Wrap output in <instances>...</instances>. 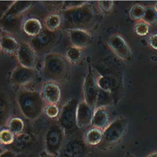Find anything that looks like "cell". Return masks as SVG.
<instances>
[{
  "mask_svg": "<svg viewBox=\"0 0 157 157\" xmlns=\"http://www.w3.org/2000/svg\"><path fill=\"white\" fill-rule=\"evenodd\" d=\"M147 157H157V151L150 153L149 155L147 156Z\"/></svg>",
  "mask_w": 157,
  "mask_h": 157,
  "instance_id": "60d3db41",
  "label": "cell"
},
{
  "mask_svg": "<svg viewBox=\"0 0 157 157\" xmlns=\"http://www.w3.org/2000/svg\"><path fill=\"white\" fill-rule=\"evenodd\" d=\"M62 21L61 15L58 12H55L51 13L45 17L44 24L45 28L51 31H57L61 28Z\"/></svg>",
  "mask_w": 157,
  "mask_h": 157,
  "instance_id": "cb8c5ba5",
  "label": "cell"
},
{
  "mask_svg": "<svg viewBox=\"0 0 157 157\" xmlns=\"http://www.w3.org/2000/svg\"><path fill=\"white\" fill-rule=\"evenodd\" d=\"M69 63L66 58L59 53L47 54L44 58L42 67L44 77L50 82H64L69 75Z\"/></svg>",
  "mask_w": 157,
  "mask_h": 157,
  "instance_id": "7a4b0ae2",
  "label": "cell"
},
{
  "mask_svg": "<svg viewBox=\"0 0 157 157\" xmlns=\"http://www.w3.org/2000/svg\"><path fill=\"white\" fill-rule=\"evenodd\" d=\"M61 15L63 19L61 28L67 31L81 29L88 31L98 20L94 8L89 2L78 7L64 9Z\"/></svg>",
  "mask_w": 157,
  "mask_h": 157,
  "instance_id": "6da1fadb",
  "label": "cell"
},
{
  "mask_svg": "<svg viewBox=\"0 0 157 157\" xmlns=\"http://www.w3.org/2000/svg\"><path fill=\"white\" fill-rule=\"evenodd\" d=\"M23 15H4L1 17V29L8 33H17L23 29Z\"/></svg>",
  "mask_w": 157,
  "mask_h": 157,
  "instance_id": "2e32d148",
  "label": "cell"
},
{
  "mask_svg": "<svg viewBox=\"0 0 157 157\" xmlns=\"http://www.w3.org/2000/svg\"><path fill=\"white\" fill-rule=\"evenodd\" d=\"M7 128L10 130L15 136L24 132L25 123L20 117H12L7 121Z\"/></svg>",
  "mask_w": 157,
  "mask_h": 157,
  "instance_id": "d4e9b609",
  "label": "cell"
},
{
  "mask_svg": "<svg viewBox=\"0 0 157 157\" xmlns=\"http://www.w3.org/2000/svg\"><path fill=\"white\" fill-rule=\"evenodd\" d=\"M1 157H18V154L10 150L7 149L1 152Z\"/></svg>",
  "mask_w": 157,
  "mask_h": 157,
  "instance_id": "74e56055",
  "label": "cell"
},
{
  "mask_svg": "<svg viewBox=\"0 0 157 157\" xmlns=\"http://www.w3.org/2000/svg\"><path fill=\"white\" fill-rule=\"evenodd\" d=\"M86 157H96V156L94 154V153H91V152H90Z\"/></svg>",
  "mask_w": 157,
  "mask_h": 157,
  "instance_id": "b9f144b4",
  "label": "cell"
},
{
  "mask_svg": "<svg viewBox=\"0 0 157 157\" xmlns=\"http://www.w3.org/2000/svg\"><path fill=\"white\" fill-rule=\"evenodd\" d=\"M17 103L21 114L29 120L37 119L44 110V99L36 91L23 90L18 93Z\"/></svg>",
  "mask_w": 157,
  "mask_h": 157,
  "instance_id": "3957f363",
  "label": "cell"
},
{
  "mask_svg": "<svg viewBox=\"0 0 157 157\" xmlns=\"http://www.w3.org/2000/svg\"><path fill=\"white\" fill-rule=\"evenodd\" d=\"M33 6L32 1H15L4 15H21ZM3 15V16H4ZM2 16V17H3Z\"/></svg>",
  "mask_w": 157,
  "mask_h": 157,
  "instance_id": "603a6c76",
  "label": "cell"
},
{
  "mask_svg": "<svg viewBox=\"0 0 157 157\" xmlns=\"http://www.w3.org/2000/svg\"><path fill=\"white\" fill-rule=\"evenodd\" d=\"M21 157H39L37 156L36 155H32V154H29V153H24Z\"/></svg>",
  "mask_w": 157,
  "mask_h": 157,
  "instance_id": "ab89813d",
  "label": "cell"
},
{
  "mask_svg": "<svg viewBox=\"0 0 157 157\" xmlns=\"http://www.w3.org/2000/svg\"><path fill=\"white\" fill-rule=\"evenodd\" d=\"M35 75L34 69L25 67L20 65L13 70L10 78L12 83L15 85L23 86L31 83L34 80Z\"/></svg>",
  "mask_w": 157,
  "mask_h": 157,
  "instance_id": "4fadbf2b",
  "label": "cell"
},
{
  "mask_svg": "<svg viewBox=\"0 0 157 157\" xmlns=\"http://www.w3.org/2000/svg\"><path fill=\"white\" fill-rule=\"evenodd\" d=\"M150 45L155 50H157V34L151 35L148 39Z\"/></svg>",
  "mask_w": 157,
  "mask_h": 157,
  "instance_id": "8d00e7d4",
  "label": "cell"
},
{
  "mask_svg": "<svg viewBox=\"0 0 157 157\" xmlns=\"http://www.w3.org/2000/svg\"><path fill=\"white\" fill-rule=\"evenodd\" d=\"M145 12V7L141 4H136L133 6L130 10V16L134 20L140 21L144 17Z\"/></svg>",
  "mask_w": 157,
  "mask_h": 157,
  "instance_id": "f546056e",
  "label": "cell"
},
{
  "mask_svg": "<svg viewBox=\"0 0 157 157\" xmlns=\"http://www.w3.org/2000/svg\"><path fill=\"white\" fill-rule=\"evenodd\" d=\"M107 45L118 58L125 61L131 59L132 54L130 48L121 35L118 34L112 35L108 39Z\"/></svg>",
  "mask_w": 157,
  "mask_h": 157,
  "instance_id": "8fae6325",
  "label": "cell"
},
{
  "mask_svg": "<svg viewBox=\"0 0 157 157\" xmlns=\"http://www.w3.org/2000/svg\"><path fill=\"white\" fill-rule=\"evenodd\" d=\"M20 44L13 37L4 34L1 35V48L2 52L9 54L16 53Z\"/></svg>",
  "mask_w": 157,
  "mask_h": 157,
  "instance_id": "ffe728a7",
  "label": "cell"
},
{
  "mask_svg": "<svg viewBox=\"0 0 157 157\" xmlns=\"http://www.w3.org/2000/svg\"><path fill=\"white\" fill-rule=\"evenodd\" d=\"M9 105L7 100L4 98L2 94L1 96V105H0V118L1 123L2 124L5 121H6L8 118L9 112Z\"/></svg>",
  "mask_w": 157,
  "mask_h": 157,
  "instance_id": "4dcf8cb0",
  "label": "cell"
},
{
  "mask_svg": "<svg viewBox=\"0 0 157 157\" xmlns=\"http://www.w3.org/2000/svg\"><path fill=\"white\" fill-rule=\"evenodd\" d=\"M68 33L72 46L82 49L88 46L91 42V36L88 31L72 29L68 31Z\"/></svg>",
  "mask_w": 157,
  "mask_h": 157,
  "instance_id": "ac0fdd59",
  "label": "cell"
},
{
  "mask_svg": "<svg viewBox=\"0 0 157 157\" xmlns=\"http://www.w3.org/2000/svg\"><path fill=\"white\" fill-rule=\"evenodd\" d=\"M98 4L101 11L105 14L110 13L114 6V2L112 1H99L98 2Z\"/></svg>",
  "mask_w": 157,
  "mask_h": 157,
  "instance_id": "e575fe53",
  "label": "cell"
},
{
  "mask_svg": "<svg viewBox=\"0 0 157 157\" xmlns=\"http://www.w3.org/2000/svg\"><path fill=\"white\" fill-rule=\"evenodd\" d=\"M116 58H108L95 64L94 66L97 73L105 75L112 83L116 93V103L118 102L124 92L122 67Z\"/></svg>",
  "mask_w": 157,
  "mask_h": 157,
  "instance_id": "277c9868",
  "label": "cell"
},
{
  "mask_svg": "<svg viewBox=\"0 0 157 157\" xmlns=\"http://www.w3.org/2000/svg\"><path fill=\"white\" fill-rule=\"evenodd\" d=\"M16 55L20 66L33 69L36 68L37 55L29 43L20 42Z\"/></svg>",
  "mask_w": 157,
  "mask_h": 157,
  "instance_id": "7c38bea8",
  "label": "cell"
},
{
  "mask_svg": "<svg viewBox=\"0 0 157 157\" xmlns=\"http://www.w3.org/2000/svg\"><path fill=\"white\" fill-rule=\"evenodd\" d=\"M40 2L52 13L57 12L58 10L62 11L64 4V1H40Z\"/></svg>",
  "mask_w": 157,
  "mask_h": 157,
  "instance_id": "1f68e13d",
  "label": "cell"
},
{
  "mask_svg": "<svg viewBox=\"0 0 157 157\" xmlns=\"http://www.w3.org/2000/svg\"><path fill=\"white\" fill-rule=\"evenodd\" d=\"M66 132L56 121L47 128L44 136L45 150L57 157L66 142Z\"/></svg>",
  "mask_w": 157,
  "mask_h": 157,
  "instance_id": "52a82bcc",
  "label": "cell"
},
{
  "mask_svg": "<svg viewBox=\"0 0 157 157\" xmlns=\"http://www.w3.org/2000/svg\"><path fill=\"white\" fill-rule=\"evenodd\" d=\"M109 123V115L105 107L96 108L94 111L91 125L104 130Z\"/></svg>",
  "mask_w": 157,
  "mask_h": 157,
  "instance_id": "d6986e66",
  "label": "cell"
},
{
  "mask_svg": "<svg viewBox=\"0 0 157 157\" xmlns=\"http://www.w3.org/2000/svg\"><path fill=\"white\" fill-rule=\"evenodd\" d=\"M34 143V137L29 133L23 132L15 136L14 142L10 145V150L15 153H27L29 148L32 147Z\"/></svg>",
  "mask_w": 157,
  "mask_h": 157,
  "instance_id": "9a60e30c",
  "label": "cell"
},
{
  "mask_svg": "<svg viewBox=\"0 0 157 157\" xmlns=\"http://www.w3.org/2000/svg\"><path fill=\"white\" fill-rule=\"evenodd\" d=\"M142 20L148 25H154L157 21V11L152 6L145 7V12Z\"/></svg>",
  "mask_w": 157,
  "mask_h": 157,
  "instance_id": "f1b7e54d",
  "label": "cell"
},
{
  "mask_svg": "<svg viewBox=\"0 0 157 157\" xmlns=\"http://www.w3.org/2000/svg\"><path fill=\"white\" fill-rule=\"evenodd\" d=\"M125 157H134L131 153H129V152H128L125 156Z\"/></svg>",
  "mask_w": 157,
  "mask_h": 157,
  "instance_id": "7bdbcfd3",
  "label": "cell"
},
{
  "mask_svg": "<svg viewBox=\"0 0 157 157\" xmlns=\"http://www.w3.org/2000/svg\"><path fill=\"white\" fill-rule=\"evenodd\" d=\"M62 33L59 30L51 31L45 28L36 36L33 37L29 44L37 55L47 53L61 40Z\"/></svg>",
  "mask_w": 157,
  "mask_h": 157,
  "instance_id": "8992f818",
  "label": "cell"
},
{
  "mask_svg": "<svg viewBox=\"0 0 157 157\" xmlns=\"http://www.w3.org/2000/svg\"><path fill=\"white\" fill-rule=\"evenodd\" d=\"M115 103L112 95L107 91L99 90L98 98L97 99L96 108L105 107L108 105H110Z\"/></svg>",
  "mask_w": 157,
  "mask_h": 157,
  "instance_id": "4316f807",
  "label": "cell"
},
{
  "mask_svg": "<svg viewBox=\"0 0 157 157\" xmlns=\"http://www.w3.org/2000/svg\"><path fill=\"white\" fill-rule=\"evenodd\" d=\"M103 138V130L93 127L88 129L84 135V141L87 145L98 146Z\"/></svg>",
  "mask_w": 157,
  "mask_h": 157,
  "instance_id": "44dd1931",
  "label": "cell"
},
{
  "mask_svg": "<svg viewBox=\"0 0 157 157\" xmlns=\"http://www.w3.org/2000/svg\"><path fill=\"white\" fill-rule=\"evenodd\" d=\"M86 145L77 137L66 140L58 157H86L90 153Z\"/></svg>",
  "mask_w": 157,
  "mask_h": 157,
  "instance_id": "9c48e42d",
  "label": "cell"
},
{
  "mask_svg": "<svg viewBox=\"0 0 157 157\" xmlns=\"http://www.w3.org/2000/svg\"><path fill=\"white\" fill-rule=\"evenodd\" d=\"M41 94L44 100L52 104H57L61 97V91L59 85L50 81L44 83Z\"/></svg>",
  "mask_w": 157,
  "mask_h": 157,
  "instance_id": "e0dca14e",
  "label": "cell"
},
{
  "mask_svg": "<svg viewBox=\"0 0 157 157\" xmlns=\"http://www.w3.org/2000/svg\"><path fill=\"white\" fill-rule=\"evenodd\" d=\"M77 99L72 98L62 107L57 121L64 130L66 134L74 132L78 127L77 124Z\"/></svg>",
  "mask_w": 157,
  "mask_h": 157,
  "instance_id": "ba28073f",
  "label": "cell"
},
{
  "mask_svg": "<svg viewBox=\"0 0 157 157\" xmlns=\"http://www.w3.org/2000/svg\"><path fill=\"white\" fill-rule=\"evenodd\" d=\"M89 2L88 1H64V4L63 10L67 9H71V8H75L78 7L82 6H83Z\"/></svg>",
  "mask_w": 157,
  "mask_h": 157,
  "instance_id": "d590c367",
  "label": "cell"
},
{
  "mask_svg": "<svg viewBox=\"0 0 157 157\" xmlns=\"http://www.w3.org/2000/svg\"><path fill=\"white\" fill-rule=\"evenodd\" d=\"M60 110L56 104H49L45 107L44 112L45 115L51 119L58 118L60 113Z\"/></svg>",
  "mask_w": 157,
  "mask_h": 157,
  "instance_id": "d6a6232c",
  "label": "cell"
},
{
  "mask_svg": "<svg viewBox=\"0 0 157 157\" xmlns=\"http://www.w3.org/2000/svg\"><path fill=\"white\" fill-rule=\"evenodd\" d=\"M94 110L85 101L78 102L77 109V124L78 128H83L91 124Z\"/></svg>",
  "mask_w": 157,
  "mask_h": 157,
  "instance_id": "5bb4252c",
  "label": "cell"
},
{
  "mask_svg": "<svg viewBox=\"0 0 157 157\" xmlns=\"http://www.w3.org/2000/svg\"><path fill=\"white\" fill-rule=\"evenodd\" d=\"M15 135L8 128L2 129L0 132L1 144L5 146L11 145L15 141Z\"/></svg>",
  "mask_w": 157,
  "mask_h": 157,
  "instance_id": "83f0119b",
  "label": "cell"
},
{
  "mask_svg": "<svg viewBox=\"0 0 157 157\" xmlns=\"http://www.w3.org/2000/svg\"><path fill=\"white\" fill-rule=\"evenodd\" d=\"M128 121L125 117H118L110 123L103 130V138L98 147L105 149L117 145L124 136Z\"/></svg>",
  "mask_w": 157,
  "mask_h": 157,
  "instance_id": "5b68a950",
  "label": "cell"
},
{
  "mask_svg": "<svg viewBox=\"0 0 157 157\" xmlns=\"http://www.w3.org/2000/svg\"><path fill=\"white\" fill-rule=\"evenodd\" d=\"M83 57V52L82 48L71 46L67 49L66 58L70 63L76 64L78 63Z\"/></svg>",
  "mask_w": 157,
  "mask_h": 157,
  "instance_id": "484cf974",
  "label": "cell"
},
{
  "mask_svg": "<svg viewBox=\"0 0 157 157\" xmlns=\"http://www.w3.org/2000/svg\"><path fill=\"white\" fill-rule=\"evenodd\" d=\"M155 9H156V10L157 11V3L156 4V5H155Z\"/></svg>",
  "mask_w": 157,
  "mask_h": 157,
  "instance_id": "ee69618b",
  "label": "cell"
},
{
  "mask_svg": "<svg viewBox=\"0 0 157 157\" xmlns=\"http://www.w3.org/2000/svg\"><path fill=\"white\" fill-rule=\"evenodd\" d=\"M134 31L139 36H145L149 32V25L143 20L139 21L134 26Z\"/></svg>",
  "mask_w": 157,
  "mask_h": 157,
  "instance_id": "836d02e7",
  "label": "cell"
},
{
  "mask_svg": "<svg viewBox=\"0 0 157 157\" xmlns=\"http://www.w3.org/2000/svg\"><path fill=\"white\" fill-rule=\"evenodd\" d=\"M83 90L84 101L95 110L100 89L98 85L96 76L90 66H89L88 74L83 82Z\"/></svg>",
  "mask_w": 157,
  "mask_h": 157,
  "instance_id": "30bf717a",
  "label": "cell"
},
{
  "mask_svg": "<svg viewBox=\"0 0 157 157\" xmlns=\"http://www.w3.org/2000/svg\"><path fill=\"white\" fill-rule=\"evenodd\" d=\"M43 29L40 21L34 18H28L24 21L23 25V31L28 36L33 37L38 35Z\"/></svg>",
  "mask_w": 157,
  "mask_h": 157,
  "instance_id": "7402d4cb",
  "label": "cell"
},
{
  "mask_svg": "<svg viewBox=\"0 0 157 157\" xmlns=\"http://www.w3.org/2000/svg\"><path fill=\"white\" fill-rule=\"evenodd\" d=\"M39 157H57V156L53 154H51V153L47 152V151H45V150H44L39 153Z\"/></svg>",
  "mask_w": 157,
  "mask_h": 157,
  "instance_id": "f35d334b",
  "label": "cell"
}]
</instances>
